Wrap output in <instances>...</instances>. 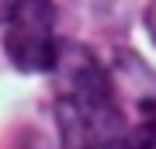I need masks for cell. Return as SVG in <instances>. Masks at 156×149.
Listing matches in <instances>:
<instances>
[{
    "label": "cell",
    "instance_id": "1",
    "mask_svg": "<svg viewBox=\"0 0 156 149\" xmlns=\"http://www.w3.org/2000/svg\"><path fill=\"white\" fill-rule=\"evenodd\" d=\"M56 122L66 149H111L125 135L111 76L80 45H59L56 66Z\"/></svg>",
    "mask_w": 156,
    "mask_h": 149
},
{
    "label": "cell",
    "instance_id": "2",
    "mask_svg": "<svg viewBox=\"0 0 156 149\" xmlns=\"http://www.w3.org/2000/svg\"><path fill=\"white\" fill-rule=\"evenodd\" d=\"M4 49L21 73H49L56 66V4L52 0H14L7 14Z\"/></svg>",
    "mask_w": 156,
    "mask_h": 149
},
{
    "label": "cell",
    "instance_id": "3",
    "mask_svg": "<svg viewBox=\"0 0 156 149\" xmlns=\"http://www.w3.org/2000/svg\"><path fill=\"white\" fill-rule=\"evenodd\" d=\"M118 149H156V94L142 101V125L125 128Z\"/></svg>",
    "mask_w": 156,
    "mask_h": 149
},
{
    "label": "cell",
    "instance_id": "4",
    "mask_svg": "<svg viewBox=\"0 0 156 149\" xmlns=\"http://www.w3.org/2000/svg\"><path fill=\"white\" fill-rule=\"evenodd\" d=\"M146 31H149V38L156 42V0L149 4V11H146Z\"/></svg>",
    "mask_w": 156,
    "mask_h": 149
},
{
    "label": "cell",
    "instance_id": "5",
    "mask_svg": "<svg viewBox=\"0 0 156 149\" xmlns=\"http://www.w3.org/2000/svg\"><path fill=\"white\" fill-rule=\"evenodd\" d=\"M11 4H14V0H0V24H4L7 14H11Z\"/></svg>",
    "mask_w": 156,
    "mask_h": 149
}]
</instances>
